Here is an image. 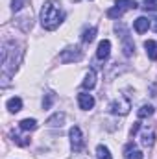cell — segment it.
Instances as JSON below:
<instances>
[{"instance_id":"obj_25","label":"cell","mask_w":157,"mask_h":159,"mask_svg":"<svg viewBox=\"0 0 157 159\" xmlns=\"http://www.w3.org/2000/svg\"><path fill=\"white\" fill-rule=\"evenodd\" d=\"M154 30L157 32V19H154Z\"/></svg>"},{"instance_id":"obj_21","label":"cell","mask_w":157,"mask_h":159,"mask_svg":"<svg viewBox=\"0 0 157 159\" xmlns=\"http://www.w3.org/2000/svg\"><path fill=\"white\" fill-rule=\"evenodd\" d=\"M144 9H146V11H155L157 9V0H144Z\"/></svg>"},{"instance_id":"obj_11","label":"cell","mask_w":157,"mask_h":159,"mask_svg":"<svg viewBox=\"0 0 157 159\" xmlns=\"http://www.w3.org/2000/svg\"><path fill=\"white\" fill-rule=\"evenodd\" d=\"M141 139H142V144H144V146H154V143H155V133H154V129H144L142 135H141Z\"/></svg>"},{"instance_id":"obj_13","label":"cell","mask_w":157,"mask_h":159,"mask_svg":"<svg viewBox=\"0 0 157 159\" xmlns=\"http://www.w3.org/2000/svg\"><path fill=\"white\" fill-rule=\"evenodd\" d=\"M144 48H146L148 57H150L152 61H155L157 59V43L155 41H146V43H144Z\"/></svg>"},{"instance_id":"obj_24","label":"cell","mask_w":157,"mask_h":159,"mask_svg":"<svg viewBox=\"0 0 157 159\" xmlns=\"http://www.w3.org/2000/svg\"><path fill=\"white\" fill-rule=\"evenodd\" d=\"M139 128H141V124H139V122H135V124L131 126V131H129V133H131V135H135V133L139 131Z\"/></svg>"},{"instance_id":"obj_2","label":"cell","mask_w":157,"mask_h":159,"mask_svg":"<svg viewBox=\"0 0 157 159\" xmlns=\"http://www.w3.org/2000/svg\"><path fill=\"white\" fill-rule=\"evenodd\" d=\"M129 109H131V102H129V98H126V96H118V100L111 102V106H109V111H111L113 115H122V117L128 115Z\"/></svg>"},{"instance_id":"obj_1","label":"cell","mask_w":157,"mask_h":159,"mask_svg":"<svg viewBox=\"0 0 157 159\" xmlns=\"http://www.w3.org/2000/svg\"><path fill=\"white\" fill-rule=\"evenodd\" d=\"M63 19H65V13H63V9H61V6H59L57 0H46L43 4V9H41V24H43L44 30H48V32L56 30L63 22Z\"/></svg>"},{"instance_id":"obj_17","label":"cell","mask_w":157,"mask_h":159,"mask_svg":"<svg viewBox=\"0 0 157 159\" xmlns=\"http://www.w3.org/2000/svg\"><path fill=\"white\" fill-rule=\"evenodd\" d=\"M96 156H98V159H113L109 148L104 146V144H98V146H96Z\"/></svg>"},{"instance_id":"obj_12","label":"cell","mask_w":157,"mask_h":159,"mask_svg":"<svg viewBox=\"0 0 157 159\" xmlns=\"http://www.w3.org/2000/svg\"><path fill=\"white\" fill-rule=\"evenodd\" d=\"M63 122H65V113H54L50 119L46 120V124L48 126H52V128H56V126H63Z\"/></svg>"},{"instance_id":"obj_3","label":"cell","mask_w":157,"mask_h":159,"mask_svg":"<svg viewBox=\"0 0 157 159\" xmlns=\"http://www.w3.org/2000/svg\"><path fill=\"white\" fill-rule=\"evenodd\" d=\"M81 59V48L79 46H69L59 54V61L61 63H74Z\"/></svg>"},{"instance_id":"obj_16","label":"cell","mask_w":157,"mask_h":159,"mask_svg":"<svg viewBox=\"0 0 157 159\" xmlns=\"http://www.w3.org/2000/svg\"><path fill=\"white\" fill-rule=\"evenodd\" d=\"M154 106H150V104H146V106H142L139 111H137V115H139V119H146V117H152L154 115Z\"/></svg>"},{"instance_id":"obj_8","label":"cell","mask_w":157,"mask_h":159,"mask_svg":"<svg viewBox=\"0 0 157 159\" xmlns=\"http://www.w3.org/2000/svg\"><path fill=\"white\" fill-rule=\"evenodd\" d=\"M124 156H126V159H142L144 157L142 152L135 148V144H128L126 150H124Z\"/></svg>"},{"instance_id":"obj_19","label":"cell","mask_w":157,"mask_h":159,"mask_svg":"<svg viewBox=\"0 0 157 159\" xmlns=\"http://www.w3.org/2000/svg\"><path fill=\"white\" fill-rule=\"evenodd\" d=\"M94 37H96V28H87L83 32V35H81V41L83 43H92Z\"/></svg>"},{"instance_id":"obj_18","label":"cell","mask_w":157,"mask_h":159,"mask_svg":"<svg viewBox=\"0 0 157 159\" xmlns=\"http://www.w3.org/2000/svg\"><path fill=\"white\" fill-rule=\"evenodd\" d=\"M117 7H120L122 11H126V9H135V7H137V2H135V0H117Z\"/></svg>"},{"instance_id":"obj_5","label":"cell","mask_w":157,"mask_h":159,"mask_svg":"<svg viewBox=\"0 0 157 159\" xmlns=\"http://www.w3.org/2000/svg\"><path fill=\"white\" fill-rule=\"evenodd\" d=\"M69 135H70V144H72V150H74V152H79V150L83 148V144H85L83 135H81V129H79L78 126H72V128H70V131H69Z\"/></svg>"},{"instance_id":"obj_23","label":"cell","mask_w":157,"mask_h":159,"mask_svg":"<svg viewBox=\"0 0 157 159\" xmlns=\"http://www.w3.org/2000/svg\"><path fill=\"white\" fill-rule=\"evenodd\" d=\"M24 4H26V0H13L11 2V7H13V11H19Z\"/></svg>"},{"instance_id":"obj_14","label":"cell","mask_w":157,"mask_h":159,"mask_svg":"<svg viewBox=\"0 0 157 159\" xmlns=\"http://www.w3.org/2000/svg\"><path fill=\"white\" fill-rule=\"evenodd\" d=\"M7 109H9L11 113H19V111L22 109V100L17 98V96H15V98H9V100H7Z\"/></svg>"},{"instance_id":"obj_7","label":"cell","mask_w":157,"mask_h":159,"mask_svg":"<svg viewBox=\"0 0 157 159\" xmlns=\"http://www.w3.org/2000/svg\"><path fill=\"white\" fill-rule=\"evenodd\" d=\"M109 52H111V43H109L107 39L100 41L98 50H96V57L104 61V59H107V57H109Z\"/></svg>"},{"instance_id":"obj_4","label":"cell","mask_w":157,"mask_h":159,"mask_svg":"<svg viewBox=\"0 0 157 159\" xmlns=\"http://www.w3.org/2000/svg\"><path fill=\"white\" fill-rule=\"evenodd\" d=\"M117 30H120V39H122V48H124V54L129 57V56H133V50H135V44H133V41L129 39V34L126 32V28L122 26V24H117L115 26Z\"/></svg>"},{"instance_id":"obj_15","label":"cell","mask_w":157,"mask_h":159,"mask_svg":"<svg viewBox=\"0 0 157 159\" xmlns=\"http://www.w3.org/2000/svg\"><path fill=\"white\" fill-rule=\"evenodd\" d=\"M19 126H20V129H24V131H34V129H37V122L35 119H24L19 122Z\"/></svg>"},{"instance_id":"obj_10","label":"cell","mask_w":157,"mask_h":159,"mask_svg":"<svg viewBox=\"0 0 157 159\" xmlns=\"http://www.w3.org/2000/svg\"><path fill=\"white\" fill-rule=\"evenodd\" d=\"M148 28H150V20H148L146 17H139V19L135 20V32H137V34H144Z\"/></svg>"},{"instance_id":"obj_20","label":"cell","mask_w":157,"mask_h":159,"mask_svg":"<svg viewBox=\"0 0 157 159\" xmlns=\"http://www.w3.org/2000/svg\"><path fill=\"white\" fill-rule=\"evenodd\" d=\"M122 13H124V11H122L120 7H111V9H107V17H109V19H120Z\"/></svg>"},{"instance_id":"obj_22","label":"cell","mask_w":157,"mask_h":159,"mask_svg":"<svg viewBox=\"0 0 157 159\" xmlns=\"http://www.w3.org/2000/svg\"><path fill=\"white\" fill-rule=\"evenodd\" d=\"M52 102H54V93H48V94L44 96V100H43V107L48 109V107L52 106Z\"/></svg>"},{"instance_id":"obj_9","label":"cell","mask_w":157,"mask_h":159,"mask_svg":"<svg viewBox=\"0 0 157 159\" xmlns=\"http://www.w3.org/2000/svg\"><path fill=\"white\" fill-rule=\"evenodd\" d=\"M83 89H94V85H96V72L94 70H89L87 74H85V80H83Z\"/></svg>"},{"instance_id":"obj_6","label":"cell","mask_w":157,"mask_h":159,"mask_svg":"<svg viewBox=\"0 0 157 159\" xmlns=\"http://www.w3.org/2000/svg\"><path fill=\"white\" fill-rule=\"evenodd\" d=\"M78 104H79V107H81V109L89 111V109H92V106H94V98H92V94L79 93V94H78Z\"/></svg>"}]
</instances>
